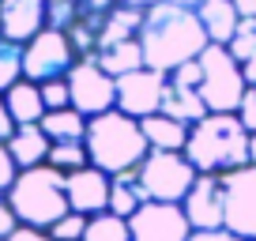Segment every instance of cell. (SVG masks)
Returning a JSON list of instances; mask_svg holds the SVG:
<instances>
[{
	"label": "cell",
	"mask_w": 256,
	"mask_h": 241,
	"mask_svg": "<svg viewBox=\"0 0 256 241\" xmlns=\"http://www.w3.org/2000/svg\"><path fill=\"white\" fill-rule=\"evenodd\" d=\"M170 76L154 72V68H136L117 80V110L128 113V117H151V113L162 110V90H166Z\"/></svg>",
	"instance_id": "8fae6325"
},
{
	"label": "cell",
	"mask_w": 256,
	"mask_h": 241,
	"mask_svg": "<svg viewBox=\"0 0 256 241\" xmlns=\"http://www.w3.org/2000/svg\"><path fill=\"white\" fill-rule=\"evenodd\" d=\"M140 124H144V136H147V144H151V151H184L188 132H192L188 124L166 117V113H151V117H144Z\"/></svg>",
	"instance_id": "ffe728a7"
},
{
	"label": "cell",
	"mask_w": 256,
	"mask_h": 241,
	"mask_svg": "<svg viewBox=\"0 0 256 241\" xmlns=\"http://www.w3.org/2000/svg\"><path fill=\"white\" fill-rule=\"evenodd\" d=\"M23 80V46L0 38V94Z\"/></svg>",
	"instance_id": "484cf974"
},
{
	"label": "cell",
	"mask_w": 256,
	"mask_h": 241,
	"mask_svg": "<svg viewBox=\"0 0 256 241\" xmlns=\"http://www.w3.org/2000/svg\"><path fill=\"white\" fill-rule=\"evenodd\" d=\"M49 147H53V140L42 132V124H19V128L12 132V140H8V151H12V158H16L19 170L46 166Z\"/></svg>",
	"instance_id": "9a60e30c"
},
{
	"label": "cell",
	"mask_w": 256,
	"mask_h": 241,
	"mask_svg": "<svg viewBox=\"0 0 256 241\" xmlns=\"http://www.w3.org/2000/svg\"><path fill=\"white\" fill-rule=\"evenodd\" d=\"M196 177L200 174L184 158V151H151L140 162V185H144L147 200L158 204H181Z\"/></svg>",
	"instance_id": "8992f818"
},
{
	"label": "cell",
	"mask_w": 256,
	"mask_h": 241,
	"mask_svg": "<svg viewBox=\"0 0 256 241\" xmlns=\"http://www.w3.org/2000/svg\"><path fill=\"white\" fill-rule=\"evenodd\" d=\"M49 166L60 170V174H76V170L90 166L87 144H53L49 147Z\"/></svg>",
	"instance_id": "d4e9b609"
},
{
	"label": "cell",
	"mask_w": 256,
	"mask_h": 241,
	"mask_svg": "<svg viewBox=\"0 0 256 241\" xmlns=\"http://www.w3.org/2000/svg\"><path fill=\"white\" fill-rule=\"evenodd\" d=\"M170 4H181V8H192V12H196V8L204 4V0H170Z\"/></svg>",
	"instance_id": "60d3db41"
},
{
	"label": "cell",
	"mask_w": 256,
	"mask_h": 241,
	"mask_svg": "<svg viewBox=\"0 0 256 241\" xmlns=\"http://www.w3.org/2000/svg\"><path fill=\"white\" fill-rule=\"evenodd\" d=\"M226 196V230L245 241H256V166H241L222 174Z\"/></svg>",
	"instance_id": "9c48e42d"
},
{
	"label": "cell",
	"mask_w": 256,
	"mask_h": 241,
	"mask_svg": "<svg viewBox=\"0 0 256 241\" xmlns=\"http://www.w3.org/2000/svg\"><path fill=\"white\" fill-rule=\"evenodd\" d=\"M200 68H204L200 98L208 106V113H238L248 83H245L241 64L234 60V53L226 46H208L200 53Z\"/></svg>",
	"instance_id": "5b68a950"
},
{
	"label": "cell",
	"mask_w": 256,
	"mask_h": 241,
	"mask_svg": "<svg viewBox=\"0 0 256 241\" xmlns=\"http://www.w3.org/2000/svg\"><path fill=\"white\" fill-rule=\"evenodd\" d=\"M117 4H124V8H136V12H151V8H158L162 0H117Z\"/></svg>",
	"instance_id": "f35d334b"
},
{
	"label": "cell",
	"mask_w": 256,
	"mask_h": 241,
	"mask_svg": "<svg viewBox=\"0 0 256 241\" xmlns=\"http://www.w3.org/2000/svg\"><path fill=\"white\" fill-rule=\"evenodd\" d=\"M42 102H46V110H68V106H72V90H68V80L42 83Z\"/></svg>",
	"instance_id": "f546056e"
},
{
	"label": "cell",
	"mask_w": 256,
	"mask_h": 241,
	"mask_svg": "<svg viewBox=\"0 0 256 241\" xmlns=\"http://www.w3.org/2000/svg\"><path fill=\"white\" fill-rule=\"evenodd\" d=\"M0 38H4V34H0Z\"/></svg>",
	"instance_id": "7bdbcfd3"
},
{
	"label": "cell",
	"mask_w": 256,
	"mask_h": 241,
	"mask_svg": "<svg viewBox=\"0 0 256 241\" xmlns=\"http://www.w3.org/2000/svg\"><path fill=\"white\" fill-rule=\"evenodd\" d=\"M110 185H113V177L98 166H83L76 174H68V204H72V211H80L87 218L110 211Z\"/></svg>",
	"instance_id": "5bb4252c"
},
{
	"label": "cell",
	"mask_w": 256,
	"mask_h": 241,
	"mask_svg": "<svg viewBox=\"0 0 256 241\" xmlns=\"http://www.w3.org/2000/svg\"><path fill=\"white\" fill-rule=\"evenodd\" d=\"M94 60L113 76V80H120V76H128V72H136V68H147V64H144V46H140V38H128V42H117V46L98 49Z\"/></svg>",
	"instance_id": "7402d4cb"
},
{
	"label": "cell",
	"mask_w": 256,
	"mask_h": 241,
	"mask_svg": "<svg viewBox=\"0 0 256 241\" xmlns=\"http://www.w3.org/2000/svg\"><path fill=\"white\" fill-rule=\"evenodd\" d=\"M16 177H19V166H16V158H12L8 144H0V192H8Z\"/></svg>",
	"instance_id": "1f68e13d"
},
{
	"label": "cell",
	"mask_w": 256,
	"mask_h": 241,
	"mask_svg": "<svg viewBox=\"0 0 256 241\" xmlns=\"http://www.w3.org/2000/svg\"><path fill=\"white\" fill-rule=\"evenodd\" d=\"M8 204L16 211L19 226H38V230H49L53 222H60L72 204H68V174L46 166L34 170H19V177L8 188Z\"/></svg>",
	"instance_id": "277c9868"
},
{
	"label": "cell",
	"mask_w": 256,
	"mask_h": 241,
	"mask_svg": "<svg viewBox=\"0 0 256 241\" xmlns=\"http://www.w3.org/2000/svg\"><path fill=\"white\" fill-rule=\"evenodd\" d=\"M8 241H53V238H49V230H38V226H16Z\"/></svg>",
	"instance_id": "d590c367"
},
{
	"label": "cell",
	"mask_w": 256,
	"mask_h": 241,
	"mask_svg": "<svg viewBox=\"0 0 256 241\" xmlns=\"http://www.w3.org/2000/svg\"><path fill=\"white\" fill-rule=\"evenodd\" d=\"M87 120L90 117H83L76 106H68V110H46V117L38 124L53 144H83L87 140Z\"/></svg>",
	"instance_id": "ac0fdd59"
},
{
	"label": "cell",
	"mask_w": 256,
	"mask_h": 241,
	"mask_svg": "<svg viewBox=\"0 0 256 241\" xmlns=\"http://www.w3.org/2000/svg\"><path fill=\"white\" fill-rule=\"evenodd\" d=\"M188 241H245V238H238V234H230L222 226V230H192Z\"/></svg>",
	"instance_id": "e575fe53"
},
{
	"label": "cell",
	"mask_w": 256,
	"mask_h": 241,
	"mask_svg": "<svg viewBox=\"0 0 256 241\" xmlns=\"http://www.w3.org/2000/svg\"><path fill=\"white\" fill-rule=\"evenodd\" d=\"M248 128L238 113H208L196 120L184 144V158L196 166V174H230L248 166Z\"/></svg>",
	"instance_id": "7a4b0ae2"
},
{
	"label": "cell",
	"mask_w": 256,
	"mask_h": 241,
	"mask_svg": "<svg viewBox=\"0 0 256 241\" xmlns=\"http://www.w3.org/2000/svg\"><path fill=\"white\" fill-rule=\"evenodd\" d=\"M83 234H87V215H80V211H68L60 222L49 226L53 241H83Z\"/></svg>",
	"instance_id": "83f0119b"
},
{
	"label": "cell",
	"mask_w": 256,
	"mask_h": 241,
	"mask_svg": "<svg viewBox=\"0 0 256 241\" xmlns=\"http://www.w3.org/2000/svg\"><path fill=\"white\" fill-rule=\"evenodd\" d=\"M170 83H177V87H188V90H200V83H204L200 56H196V60H188V64H181V68H174V72H170Z\"/></svg>",
	"instance_id": "4dcf8cb0"
},
{
	"label": "cell",
	"mask_w": 256,
	"mask_h": 241,
	"mask_svg": "<svg viewBox=\"0 0 256 241\" xmlns=\"http://www.w3.org/2000/svg\"><path fill=\"white\" fill-rule=\"evenodd\" d=\"M248 166H256V136L248 140Z\"/></svg>",
	"instance_id": "b9f144b4"
},
{
	"label": "cell",
	"mask_w": 256,
	"mask_h": 241,
	"mask_svg": "<svg viewBox=\"0 0 256 241\" xmlns=\"http://www.w3.org/2000/svg\"><path fill=\"white\" fill-rule=\"evenodd\" d=\"M76 60H80V53L68 42V34L46 26L38 38H30L23 46V80L38 83V87L42 83H53V80H68Z\"/></svg>",
	"instance_id": "52a82bcc"
},
{
	"label": "cell",
	"mask_w": 256,
	"mask_h": 241,
	"mask_svg": "<svg viewBox=\"0 0 256 241\" xmlns=\"http://www.w3.org/2000/svg\"><path fill=\"white\" fill-rule=\"evenodd\" d=\"M128 230H132V241H188L192 226H188V215H184L181 204L147 200L128 218Z\"/></svg>",
	"instance_id": "30bf717a"
},
{
	"label": "cell",
	"mask_w": 256,
	"mask_h": 241,
	"mask_svg": "<svg viewBox=\"0 0 256 241\" xmlns=\"http://www.w3.org/2000/svg\"><path fill=\"white\" fill-rule=\"evenodd\" d=\"M241 72H245V83H248V87H256V53L241 64Z\"/></svg>",
	"instance_id": "ab89813d"
},
{
	"label": "cell",
	"mask_w": 256,
	"mask_h": 241,
	"mask_svg": "<svg viewBox=\"0 0 256 241\" xmlns=\"http://www.w3.org/2000/svg\"><path fill=\"white\" fill-rule=\"evenodd\" d=\"M234 8L241 19H256V0H234Z\"/></svg>",
	"instance_id": "74e56055"
},
{
	"label": "cell",
	"mask_w": 256,
	"mask_h": 241,
	"mask_svg": "<svg viewBox=\"0 0 256 241\" xmlns=\"http://www.w3.org/2000/svg\"><path fill=\"white\" fill-rule=\"evenodd\" d=\"M83 0H49V26L53 30H68V26L80 19Z\"/></svg>",
	"instance_id": "f1b7e54d"
},
{
	"label": "cell",
	"mask_w": 256,
	"mask_h": 241,
	"mask_svg": "<svg viewBox=\"0 0 256 241\" xmlns=\"http://www.w3.org/2000/svg\"><path fill=\"white\" fill-rule=\"evenodd\" d=\"M238 117L248 128V136H256V87L245 90V98H241V106H238Z\"/></svg>",
	"instance_id": "d6a6232c"
},
{
	"label": "cell",
	"mask_w": 256,
	"mask_h": 241,
	"mask_svg": "<svg viewBox=\"0 0 256 241\" xmlns=\"http://www.w3.org/2000/svg\"><path fill=\"white\" fill-rule=\"evenodd\" d=\"M140 46H144V64L154 68V72H162V76H170L174 68L196 60L211 42H208V34H204L200 16L192 8H181V4L162 0L158 8L144 12Z\"/></svg>",
	"instance_id": "6da1fadb"
},
{
	"label": "cell",
	"mask_w": 256,
	"mask_h": 241,
	"mask_svg": "<svg viewBox=\"0 0 256 241\" xmlns=\"http://www.w3.org/2000/svg\"><path fill=\"white\" fill-rule=\"evenodd\" d=\"M4 106H8L16 124H38L46 117V102H42V87L30 80H19L12 90H4Z\"/></svg>",
	"instance_id": "d6986e66"
},
{
	"label": "cell",
	"mask_w": 256,
	"mask_h": 241,
	"mask_svg": "<svg viewBox=\"0 0 256 241\" xmlns=\"http://www.w3.org/2000/svg\"><path fill=\"white\" fill-rule=\"evenodd\" d=\"M16 226H19V218H16V211H12V204H8V192H0V241H8L12 234H16Z\"/></svg>",
	"instance_id": "836d02e7"
},
{
	"label": "cell",
	"mask_w": 256,
	"mask_h": 241,
	"mask_svg": "<svg viewBox=\"0 0 256 241\" xmlns=\"http://www.w3.org/2000/svg\"><path fill=\"white\" fill-rule=\"evenodd\" d=\"M140 26H144V12L117 4V8L106 16L102 30H98V49L117 46V42H128V38H140ZM98 49H94V53H98Z\"/></svg>",
	"instance_id": "603a6c76"
},
{
	"label": "cell",
	"mask_w": 256,
	"mask_h": 241,
	"mask_svg": "<svg viewBox=\"0 0 256 241\" xmlns=\"http://www.w3.org/2000/svg\"><path fill=\"white\" fill-rule=\"evenodd\" d=\"M144 204H147V192L140 185V170H124V174L113 177V185H110V211L113 215L132 218Z\"/></svg>",
	"instance_id": "44dd1931"
},
{
	"label": "cell",
	"mask_w": 256,
	"mask_h": 241,
	"mask_svg": "<svg viewBox=\"0 0 256 241\" xmlns=\"http://www.w3.org/2000/svg\"><path fill=\"white\" fill-rule=\"evenodd\" d=\"M87 154L90 166L106 170L110 177L124 174V170H140V162L151 154V144L144 136V124L136 117H128L120 110L98 113L87 120Z\"/></svg>",
	"instance_id": "3957f363"
},
{
	"label": "cell",
	"mask_w": 256,
	"mask_h": 241,
	"mask_svg": "<svg viewBox=\"0 0 256 241\" xmlns=\"http://www.w3.org/2000/svg\"><path fill=\"white\" fill-rule=\"evenodd\" d=\"M234 53V60H238V64H245L248 56L256 53V19H241L238 23V34H234L230 38V46H226Z\"/></svg>",
	"instance_id": "4316f807"
},
{
	"label": "cell",
	"mask_w": 256,
	"mask_h": 241,
	"mask_svg": "<svg viewBox=\"0 0 256 241\" xmlns=\"http://www.w3.org/2000/svg\"><path fill=\"white\" fill-rule=\"evenodd\" d=\"M196 16H200L204 34H208L211 46H230V38L238 34V23H241L234 0H204L196 8Z\"/></svg>",
	"instance_id": "2e32d148"
},
{
	"label": "cell",
	"mask_w": 256,
	"mask_h": 241,
	"mask_svg": "<svg viewBox=\"0 0 256 241\" xmlns=\"http://www.w3.org/2000/svg\"><path fill=\"white\" fill-rule=\"evenodd\" d=\"M158 113H166V117H174V120H181V124H188V128H192L196 120L208 117V106H204L200 90L177 87V83L166 80V90H162V110Z\"/></svg>",
	"instance_id": "e0dca14e"
},
{
	"label": "cell",
	"mask_w": 256,
	"mask_h": 241,
	"mask_svg": "<svg viewBox=\"0 0 256 241\" xmlns=\"http://www.w3.org/2000/svg\"><path fill=\"white\" fill-rule=\"evenodd\" d=\"M192 230H222L226 222V196H222V177L218 174H200L192 181L188 196L181 200Z\"/></svg>",
	"instance_id": "7c38bea8"
},
{
	"label": "cell",
	"mask_w": 256,
	"mask_h": 241,
	"mask_svg": "<svg viewBox=\"0 0 256 241\" xmlns=\"http://www.w3.org/2000/svg\"><path fill=\"white\" fill-rule=\"evenodd\" d=\"M49 26V0H0V34L4 42L26 46Z\"/></svg>",
	"instance_id": "4fadbf2b"
},
{
	"label": "cell",
	"mask_w": 256,
	"mask_h": 241,
	"mask_svg": "<svg viewBox=\"0 0 256 241\" xmlns=\"http://www.w3.org/2000/svg\"><path fill=\"white\" fill-rule=\"evenodd\" d=\"M19 124L12 120V113H8V106H4V94H0V144H8L12 140V132H16Z\"/></svg>",
	"instance_id": "8d00e7d4"
},
{
	"label": "cell",
	"mask_w": 256,
	"mask_h": 241,
	"mask_svg": "<svg viewBox=\"0 0 256 241\" xmlns=\"http://www.w3.org/2000/svg\"><path fill=\"white\" fill-rule=\"evenodd\" d=\"M83 241H132L128 218L113 215V211L90 215V218H87V234H83Z\"/></svg>",
	"instance_id": "cb8c5ba5"
},
{
	"label": "cell",
	"mask_w": 256,
	"mask_h": 241,
	"mask_svg": "<svg viewBox=\"0 0 256 241\" xmlns=\"http://www.w3.org/2000/svg\"><path fill=\"white\" fill-rule=\"evenodd\" d=\"M68 90H72V106L83 117H98V113L117 110V80L94 60V53L80 56L72 64V72H68Z\"/></svg>",
	"instance_id": "ba28073f"
}]
</instances>
